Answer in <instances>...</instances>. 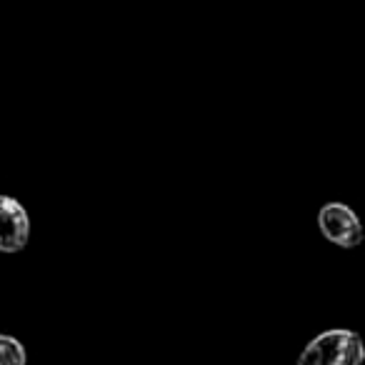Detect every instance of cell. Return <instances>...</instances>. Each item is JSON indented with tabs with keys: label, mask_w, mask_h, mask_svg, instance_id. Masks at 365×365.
Returning a JSON list of instances; mask_svg holds the SVG:
<instances>
[{
	"label": "cell",
	"mask_w": 365,
	"mask_h": 365,
	"mask_svg": "<svg viewBox=\"0 0 365 365\" xmlns=\"http://www.w3.org/2000/svg\"><path fill=\"white\" fill-rule=\"evenodd\" d=\"M31 240V215L16 198L0 195V253H21Z\"/></svg>",
	"instance_id": "obj_3"
},
{
	"label": "cell",
	"mask_w": 365,
	"mask_h": 365,
	"mask_svg": "<svg viewBox=\"0 0 365 365\" xmlns=\"http://www.w3.org/2000/svg\"><path fill=\"white\" fill-rule=\"evenodd\" d=\"M363 340L353 330H328L305 345L298 365H363Z\"/></svg>",
	"instance_id": "obj_1"
},
{
	"label": "cell",
	"mask_w": 365,
	"mask_h": 365,
	"mask_svg": "<svg viewBox=\"0 0 365 365\" xmlns=\"http://www.w3.org/2000/svg\"><path fill=\"white\" fill-rule=\"evenodd\" d=\"M0 365H28L26 348L13 335H0Z\"/></svg>",
	"instance_id": "obj_4"
},
{
	"label": "cell",
	"mask_w": 365,
	"mask_h": 365,
	"mask_svg": "<svg viewBox=\"0 0 365 365\" xmlns=\"http://www.w3.org/2000/svg\"><path fill=\"white\" fill-rule=\"evenodd\" d=\"M318 225H320V233L330 243L338 245V248H355L363 240V228H360L358 215L343 203L323 205L318 213Z\"/></svg>",
	"instance_id": "obj_2"
}]
</instances>
